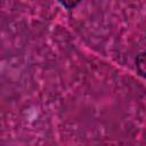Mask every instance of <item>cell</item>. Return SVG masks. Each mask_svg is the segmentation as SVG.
Here are the masks:
<instances>
[{
  "mask_svg": "<svg viewBox=\"0 0 146 146\" xmlns=\"http://www.w3.org/2000/svg\"><path fill=\"white\" fill-rule=\"evenodd\" d=\"M136 66H137V71L139 72V74L141 76L145 75V55L140 54L137 59H136Z\"/></svg>",
  "mask_w": 146,
  "mask_h": 146,
  "instance_id": "cell-1",
  "label": "cell"
}]
</instances>
